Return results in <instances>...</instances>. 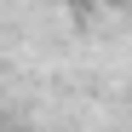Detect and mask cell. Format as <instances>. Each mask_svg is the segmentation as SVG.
Masks as SVG:
<instances>
[]
</instances>
